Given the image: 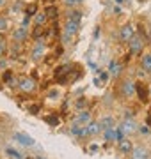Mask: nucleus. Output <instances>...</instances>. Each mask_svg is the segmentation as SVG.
Returning <instances> with one entry per match:
<instances>
[{
  "mask_svg": "<svg viewBox=\"0 0 151 159\" xmlns=\"http://www.w3.org/2000/svg\"><path fill=\"white\" fill-rule=\"evenodd\" d=\"M39 36H41V25H37V29L34 30V37H36V39H37V37H39Z\"/></svg>",
  "mask_w": 151,
  "mask_h": 159,
  "instance_id": "obj_34",
  "label": "nucleus"
},
{
  "mask_svg": "<svg viewBox=\"0 0 151 159\" xmlns=\"http://www.w3.org/2000/svg\"><path fill=\"white\" fill-rule=\"evenodd\" d=\"M44 13H46V16H48V18H57V14H59V11H57V7H55V6H48Z\"/></svg>",
  "mask_w": 151,
  "mask_h": 159,
  "instance_id": "obj_20",
  "label": "nucleus"
},
{
  "mask_svg": "<svg viewBox=\"0 0 151 159\" xmlns=\"http://www.w3.org/2000/svg\"><path fill=\"white\" fill-rule=\"evenodd\" d=\"M78 29H80V23L68 21L66 23V29H64V36H68V37L75 36V34H78Z\"/></svg>",
  "mask_w": 151,
  "mask_h": 159,
  "instance_id": "obj_5",
  "label": "nucleus"
},
{
  "mask_svg": "<svg viewBox=\"0 0 151 159\" xmlns=\"http://www.w3.org/2000/svg\"><path fill=\"white\" fill-rule=\"evenodd\" d=\"M86 104H87V99L86 97H80L78 101H77V108H84Z\"/></svg>",
  "mask_w": 151,
  "mask_h": 159,
  "instance_id": "obj_28",
  "label": "nucleus"
},
{
  "mask_svg": "<svg viewBox=\"0 0 151 159\" xmlns=\"http://www.w3.org/2000/svg\"><path fill=\"white\" fill-rule=\"evenodd\" d=\"M108 72H110V74H112V76H119V72H121V64H117V62H114V60H112V62H110V65H108Z\"/></svg>",
  "mask_w": 151,
  "mask_h": 159,
  "instance_id": "obj_14",
  "label": "nucleus"
},
{
  "mask_svg": "<svg viewBox=\"0 0 151 159\" xmlns=\"http://www.w3.org/2000/svg\"><path fill=\"white\" fill-rule=\"evenodd\" d=\"M4 50H6V44H4V41H0V55L4 53Z\"/></svg>",
  "mask_w": 151,
  "mask_h": 159,
  "instance_id": "obj_36",
  "label": "nucleus"
},
{
  "mask_svg": "<svg viewBox=\"0 0 151 159\" xmlns=\"http://www.w3.org/2000/svg\"><path fill=\"white\" fill-rule=\"evenodd\" d=\"M146 157H148V152L144 149H141V147H137V149L132 150V159H146Z\"/></svg>",
  "mask_w": 151,
  "mask_h": 159,
  "instance_id": "obj_13",
  "label": "nucleus"
},
{
  "mask_svg": "<svg viewBox=\"0 0 151 159\" xmlns=\"http://www.w3.org/2000/svg\"><path fill=\"white\" fill-rule=\"evenodd\" d=\"M11 80H13V72L7 71L6 74H4V81H11Z\"/></svg>",
  "mask_w": 151,
  "mask_h": 159,
  "instance_id": "obj_32",
  "label": "nucleus"
},
{
  "mask_svg": "<svg viewBox=\"0 0 151 159\" xmlns=\"http://www.w3.org/2000/svg\"><path fill=\"white\" fill-rule=\"evenodd\" d=\"M119 149H121V152L128 154V152L132 150V143H130L128 140H121V142H119Z\"/></svg>",
  "mask_w": 151,
  "mask_h": 159,
  "instance_id": "obj_19",
  "label": "nucleus"
},
{
  "mask_svg": "<svg viewBox=\"0 0 151 159\" xmlns=\"http://www.w3.org/2000/svg\"><path fill=\"white\" fill-rule=\"evenodd\" d=\"M105 138H107L108 142L115 140V129H114V127H110V129H105Z\"/></svg>",
  "mask_w": 151,
  "mask_h": 159,
  "instance_id": "obj_23",
  "label": "nucleus"
},
{
  "mask_svg": "<svg viewBox=\"0 0 151 159\" xmlns=\"http://www.w3.org/2000/svg\"><path fill=\"white\" fill-rule=\"evenodd\" d=\"M142 67L146 71H151V55H144L142 57Z\"/></svg>",
  "mask_w": 151,
  "mask_h": 159,
  "instance_id": "obj_22",
  "label": "nucleus"
},
{
  "mask_svg": "<svg viewBox=\"0 0 151 159\" xmlns=\"http://www.w3.org/2000/svg\"><path fill=\"white\" fill-rule=\"evenodd\" d=\"M69 69H71V65H69V64H64V65H61V67L55 69V78H57L59 83H64L66 80H68V78H66V74L69 72Z\"/></svg>",
  "mask_w": 151,
  "mask_h": 159,
  "instance_id": "obj_1",
  "label": "nucleus"
},
{
  "mask_svg": "<svg viewBox=\"0 0 151 159\" xmlns=\"http://www.w3.org/2000/svg\"><path fill=\"white\" fill-rule=\"evenodd\" d=\"M29 21H30V16L25 14V18H23V21H22V27H27V25H29Z\"/></svg>",
  "mask_w": 151,
  "mask_h": 159,
  "instance_id": "obj_33",
  "label": "nucleus"
},
{
  "mask_svg": "<svg viewBox=\"0 0 151 159\" xmlns=\"http://www.w3.org/2000/svg\"><path fill=\"white\" fill-rule=\"evenodd\" d=\"M135 92L139 94V99L142 103L148 101V87L144 83H135Z\"/></svg>",
  "mask_w": 151,
  "mask_h": 159,
  "instance_id": "obj_7",
  "label": "nucleus"
},
{
  "mask_svg": "<svg viewBox=\"0 0 151 159\" xmlns=\"http://www.w3.org/2000/svg\"><path fill=\"white\" fill-rule=\"evenodd\" d=\"M80 20H82V13H80V11H71V13L68 14V21L80 23Z\"/></svg>",
  "mask_w": 151,
  "mask_h": 159,
  "instance_id": "obj_17",
  "label": "nucleus"
},
{
  "mask_svg": "<svg viewBox=\"0 0 151 159\" xmlns=\"http://www.w3.org/2000/svg\"><path fill=\"white\" fill-rule=\"evenodd\" d=\"M123 2H124V0H115V4H123Z\"/></svg>",
  "mask_w": 151,
  "mask_h": 159,
  "instance_id": "obj_38",
  "label": "nucleus"
},
{
  "mask_svg": "<svg viewBox=\"0 0 151 159\" xmlns=\"http://www.w3.org/2000/svg\"><path fill=\"white\" fill-rule=\"evenodd\" d=\"M91 122V115L87 113V111H80L78 115H77V118H75V124H89Z\"/></svg>",
  "mask_w": 151,
  "mask_h": 159,
  "instance_id": "obj_9",
  "label": "nucleus"
},
{
  "mask_svg": "<svg viewBox=\"0 0 151 159\" xmlns=\"http://www.w3.org/2000/svg\"><path fill=\"white\" fill-rule=\"evenodd\" d=\"M135 122H133V120H132V118H124V120H123V124L121 126H119V129L123 131V133H126V134H128V133H133V131H135Z\"/></svg>",
  "mask_w": 151,
  "mask_h": 159,
  "instance_id": "obj_6",
  "label": "nucleus"
},
{
  "mask_svg": "<svg viewBox=\"0 0 151 159\" xmlns=\"http://www.w3.org/2000/svg\"><path fill=\"white\" fill-rule=\"evenodd\" d=\"M124 118H132V111H124Z\"/></svg>",
  "mask_w": 151,
  "mask_h": 159,
  "instance_id": "obj_37",
  "label": "nucleus"
},
{
  "mask_svg": "<svg viewBox=\"0 0 151 159\" xmlns=\"http://www.w3.org/2000/svg\"><path fill=\"white\" fill-rule=\"evenodd\" d=\"M100 127H101V131L114 127V118H112V117H103V118L100 120Z\"/></svg>",
  "mask_w": 151,
  "mask_h": 159,
  "instance_id": "obj_10",
  "label": "nucleus"
},
{
  "mask_svg": "<svg viewBox=\"0 0 151 159\" xmlns=\"http://www.w3.org/2000/svg\"><path fill=\"white\" fill-rule=\"evenodd\" d=\"M44 51V44H43V41H37V44H36V50H34V53H32V57L36 58H41V53Z\"/></svg>",
  "mask_w": 151,
  "mask_h": 159,
  "instance_id": "obj_16",
  "label": "nucleus"
},
{
  "mask_svg": "<svg viewBox=\"0 0 151 159\" xmlns=\"http://www.w3.org/2000/svg\"><path fill=\"white\" fill-rule=\"evenodd\" d=\"M20 88L23 92H32L36 88V83H34V80H30V78H22L20 80Z\"/></svg>",
  "mask_w": 151,
  "mask_h": 159,
  "instance_id": "obj_4",
  "label": "nucleus"
},
{
  "mask_svg": "<svg viewBox=\"0 0 151 159\" xmlns=\"http://www.w3.org/2000/svg\"><path fill=\"white\" fill-rule=\"evenodd\" d=\"M128 44H130V51H132V53L137 55V53L142 51V41H141L139 37H132V39L128 41Z\"/></svg>",
  "mask_w": 151,
  "mask_h": 159,
  "instance_id": "obj_3",
  "label": "nucleus"
},
{
  "mask_svg": "<svg viewBox=\"0 0 151 159\" xmlns=\"http://www.w3.org/2000/svg\"><path fill=\"white\" fill-rule=\"evenodd\" d=\"M25 36H27V29H25V27H20L18 30H15V36L13 37H15L16 41H23Z\"/></svg>",
  "mask_w": 151,
  "mask_h": 159,
  "instance_id": "obj_18",
  "label": "nucleus"
},
{
  "mask_svg": "<svg viewBox=\"0 0 151 159\" xmlns=\"http://www.w3.org/2000/svg\"><path fill=\"white\" fill-rule=\"evenodd\" d=\"M100 80H101V81H107V80H108V74H105V72H100Z\"/></svg>",
  "mask_w": 151,
  "mask_h": 159,
  "instance_id": "obj_35",
  "label": "nucleus"
},
{
  "mask_svg": "<svg viewBox=\"0 0 151 159\" xmlns=\"http://www.w3.org/2000/svg\"><path fill=\"white\" fill-rule=\"evenodd\" d=\"M46 18H48V16H46V13H43V14H37L36 16V25H43V23L46 21Z\"/></svg>",
  "mask_w": 151,
  "mask_h": 159,
  "instance_id": "obj_26",
  "label": "nucleus"
},
{
  "mask_svg": "<svg viewBox=\"0 0 151 159\" xmlns=\"http://www.w3.org/2000/svg\"><path fill=\"white\" fill-rule=\"evenodd\" d=\"M80 2H84V0H64L66 6H75V4H80Z\"/></svg>",
  "mask_w": 151,
  "mask_h": 159,
  "instance_id": "obj_30",
  "label": "nucleus"
},
{
  "mask_svg": "<svg viewBox=\"0 0 151 159\" xmlns=\"http://www.w3.org/2000/svg\"><path fill=\"white\" fill-rule=\"evenodd\" d=\"M44 120H46V122L50 124V126H55V127H57V126H59V122H61L57 115H46V117H44Z\"/></svg>",
  "mask_w": 151,
  "mask_h": 159,
  "instance_id": "obj_21",
  "label": "nucleus"
},
{
  "mask_svg": "<svg viewBox=\"0 0 151 159\" xmlns=\"http://www.w3.org/2000/svg\"><path fill=\"white\" fill-rule=\"evenodd\" d=\"M6 29H7V20L0 18V30H6Z\"/></svg>",
  "mask_w": 151,
  "mask_h": 159,
  "instance_id": "obj_29",
  "label": "nucleus"
},
{
  "mask_svg": "<svg viewBox=\"0 0 151 159\" xmlns=\"http://www.w3.org/2000/svg\"><path fill=\"white\" fill-rule=\"evenodd\" d=\"M86 127H87V134H91V136H93V134H98V133L101 131L100 122H89Z\"/></svg>",
  "mask_w": 151,
  "mask_h": 159,
  "instance_id": "obj_11",
  "label": "nucleus"
},
{
  "mask_svg": "<svg viewBox=\"0 0 151 159\" xmlns=\"http://www.w3.org/2000/svg\"><path fill=\"white\" fill-rule=\"evenodd\" d=\"M133 92H135V85H133L132 81H124V83H123V94L132 95Z\"/></svg>",
  "mask_w": 151,
  "mask_h": 159,
  "instance_id": "obj_15",
  "label": "nucleus"
},
{
  "mask_svg": "<svg viewBox=\"0 0 151 159\" xmlns=\"http://www.w3.org/2000/svg\"><path fill=\"white\" fill-rule=\"evenodd\" d=\"M13 138H15L16 142H20L22 145H27V147L34 145V138L29 136V134H25V133H15V134H13Z\"/></svg>",
  "mask_w": 151,
  "mask_h": 159,
  "instance_id": "obj_2",
  "label": "nucleus"
},
{
  "mask_svg": "<svg viewBox=\"0 0 151 159\" xmlns=\"http://www.w3.org/2000/svg\"><path fill=\"white\" fill-rule=\"evenodd\" d=\"M2 4H4V0H0V6H2Z\"/></svg>",
  "mask_w": 151,
  "mask_h": 159,
  "instance_id": "obj_39",
  "label": "nucleus"
},
{
  "mask_svg": "<svg viewBox=\"0 0 151 159\" xmlns=\"http://www.w3.org/2000/svg\"><path fill=\"white\" fill-rule=\"evenodd\" d=\"M37 111H39V104H32V106L29 108L30 115H37Z\"/></svg>",
  "mask_w": 151,
  "mask_h": 159,
  "instance_id": "obj_27",
  "label": "nucleus"
},
{
  "mask_svg": "<svg viewBox=\"0 0 151 159\" xmlns=\"http://www.w3.org/2000/svg\"><path fill=\"white\" fill-rule=\"evenodd\" d=\"M0 41H2V39H0Z\"/></svg>",
  "mask_w": 151,
  "mask_h": 159,
  "instance_id": "obj_40",
  "label": "nucleus"
},
{
  "mask_svg": "<svg viewBox=\"0 0 151 159\" xmlns=\"http://www.w3.org/2000/svg\"><path fill=\"white\" fill-rule=\"evenodd\" d=\"M133 37V27L132 25H124L121 29V39L123 41H130Z\"/></svg>",
  "mask_w": 151,
  "mask_h": 159,
  "instance_id": "obj_8",
  "label": "nucleus"
},
{
  "mask_svg": "<svg viewBox=\"0 0 151 159\" xmlns=\"http://www.w3.org/2000/svg\"><path fill=\"white\" fill-rule=\"evenodd\" d=\"M139 131H141V134H149V129H148V126H141V127H139Z\"/></svg>",
  "mask_w": 151,
  "mask_h": 159,
  "instance_id": "obj_31",
  "label": "nucleus"
},
{
  "mask_svg": "<svg viewBox=\"0 0 151 159\" xmlns=\"http://www.w3.org/2000/svg\"><path fill=\"white\" fill-rule=\"evenodd\" d=\"M71 134H75V136H87V127H86V126H84V127H80L78 124H73Z\"/></svg>",
  "mask_w": 151,
  "mask_h": 159,
  "instance_id": "obj_12",
  "label": "nucleus"
},
{
  "mask_svg": "<svg viewBox=\"0 0 151 159\" xmlns=\"http://www.w3.org/2000/svg\"><path fill=\"white\" fill-rule=\"evenodd\" d=\"M6 152H7L11 157H15V159H23V156L18 150H15V149H6Z\"/></svg>",
  "mask_w": 151,
  "mask_h": 159,
  "instance_id": "obj_24",
  "label": "nucleus"
},
{
  "mask_svg": "<svg viewBox=\"0 0 151 159\" xmlns=\"http://www.w3.org/2000/svg\"><path fill=\"white\" fill-rule=\"evenodd\" d=\"M25 13H27V16H34L37 13V6H36V4H30L29 7L25 9Z\"/></svg>",
  "mask_w": 151,
  "mask_h": 159,
  "instance_id": "obj_25",
  "label": "nucleus"
}]
</instances>
